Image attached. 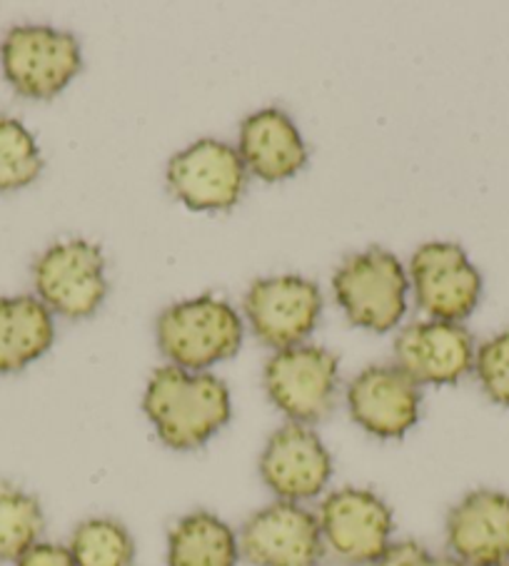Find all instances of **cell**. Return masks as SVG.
Instances as JSON below:
<instances>
[{"label":"cell","mask_w":509,"mask_h":566,"mask_svg":"<svg viewBox=\"0 0 509 566\" xmlns=\"http://www.w3.org/2000/svg\"><path fill=\"white\" fill-rule=\"evenodd\" d=\"M238 153L245 168L266 182L288 180L308 163V148L298 125L278 107H266L242 120Z\"/></svg>","instance_id":"16"},{"label":"cell","mask_w":509,"mask_h":566,"mask_svg":"<svg viewBox=\"0 0 509 566\" xmlns=\"http://www.w3.org/2000/svg\"><path fill=\"white\" fill-rule=\"evenodd\" d=\"M77 566H133L135 539L127 526L111 516H93L75 526L67 542Z\"/></svg>","instance_id":"19"},{"label":"cell","mask_w":509,"mask_h":566,"mask_svg":"<svg viewBox=\"0 0 509 566\" xmlns=\"http://www.w3.org/2000/svg\"><path fill=\"white\" fill-rule=\"evenodd\" d=\"M372 566H465L453 554H435L419 542H393Z\"/></svg>","instance_id":"23"},{"label":"cell","mask_w":509,"mask_h":566,"mask_svg":"<svg viewBox=\"0 0 509 566\" xmlns=\"http://www.w3.org/2000/svg\"><path fill=\"white\" fill-rule=\"evenodd\" d=\"M240 542L212 512H190L168 534V566H238Z\"/></svg>","instance_id":"18"},{"label":"cell","mask_w":509,"mask_h":566,"mask_svg":"<svg viewBox=\"0 0 509 566\" xmlns=\"http://www.w3.org/2000/svg\"><path fill=\"white\" fill-rule=\"evenodd\" d=\"M0 63L15 93L48 101L81 73L83 53L73 33L48 25H18L0 45Z\"/></svg>","instance_id":"5"},{"label":"cell","mask_w":509,"mask_h":566,"mask_svg":"<svg viewBox=\"0 0 509 566\" xmlns=\"http://www.w3.org/2000/svg\"><path fill=\"white\" fill-rule=\"evenodd\" d=\"M143 412L165 447L193 452L230 422L232 399L220 377L168 365L155 369L145 387Z\"/></svg>","instance_id":"1"},{"label":"cell","mask_w":509,"mask_h":566,"mask_svg":"<svg viewBox=\"0 0 509 566\" xmlns=\"http://www.w3.org/2000/svg\"><path fill=\"white\" fill-rule=\"evenodd\" d=\"M407 287L403 262L380 248L350 255L332 277V290L347 319L372 332H389L405 317Z\"/></svg>","instance_id":"3"},{"label":"cell","mask_w":509,"mask_h":566,"mask_svg":"<svg viewBox=\"0 0 509 566\" xmlns=\"http://www.w3.org/2000/svg\"><path fill=\"white\" fill-rule=\"evenodd\" d=\"M499 566H509V562L507 564H499Z\"/></svg>","instance_id":"25"},{"label":"cell","mask_w":509,"mask_h":566,"mask_svg":"<svg viewBox=\"0 0 509 566\" xmlns=\"http://www.w3.org/2000/svg\"><path fill=\"white\" fill-rule=\"evenodd\" d=\"M449 554L465 566H499L509 562V494L475 490L447 514Z\"/></svg>","instance_id":"15"},{"label":"cell","mask_w":509,"mask_h":566,"mask_svg":"<svg viewBox=\"0 0 509 566\" xmlns=\"http://www.w3.org/2000/svg\"><path fill=\"white\" fill-rule=\"evenodd\" d=\"M155 335L170 365L188 373H205L238 353L242 319L225 300L202 295L163 310Z\"/></svg>","instance_id":"2"},{"label":"cell","mask_w":509,"mask_h":566,"mask_svg":"<svg viewBox=\"0 0 509 566\" xmlns=\"http://www.w3.org/2000/svg\"><path fill=\"white\" fill-rule=\"evenodd\" d=\"M53 312L31 295L0 297V375L21 373L53 347Z\"/></svg>","instance_id":"17"},{"label":"cell","mask_w":509,"mask_h":566,"mask_svg":"<svg viewBox=\"0 0 509 566\" xmlns=\"http://www.w3.org/2000/svg\"><path fill=\"white\" fill-rule=\"evenodd\" d=\"M45 514L33 494L0 486V564H15L41 542Z\"/></svg>","instance_id":"20"},{"label":"cell","mask_w":509,"mask_h":566,"mask_svg":"<svg viewBox=\"0 0 509 566\" xmlns=\"http://www.w3.org/2000/svg\"><path fill=\"white\" fill-rule=\"evenodd\" d=\"M337 382V355L318 345L278 349L262 373L270 402L298 424L322 422L335 409Z\"/></svg>","instance_id":"4"},{"label":"cell","mask_w":509,"mask_h":566,"mask_svg":"<svg viewBox=\"0 0 509 566\" xmlns=\"http://www.w3.org/2000/svg\"><path fill=\"white\" fill-rule=\"evenodd\" d=\"M475 355V339L459 322H415L395 339V365L417 385H457Z\"/></svg>","instance_id":"14"},{"label":"cell","mask_w":509,"mask_h":566,"mask_svg":"<svg viewBox=\"0 0 509 566\" xmlns=\"http://www.w3.org/2000/svg\"><path fill=\"white\" fill-rule=\"evenodd\" d=\"M322 312V292L315 282L300 275H276L252 282L245 295L254 335L272 349L302 345L315 329Z\"/></svg>","instance_id":"10"},{"label":"cell","mask_w":509,"mask_h":566,"mask_svg":"<svg viewBox=\"0 0 509 566\" xmlns=\"http://www.w3.org/2000/svg\"><path fill=\"white\" fill-rule=\"evenodd\" d=\"M260 476L282 502H310L328 490L332 454L310 424L288 422L272 432L260 454Z\"/></svg>","instance_id":"11"},{"label":"cell","mask_w":509,"mask_h":566,"mask_svg":"<svg viewBox=\"0 0 509 566\" xmlns=\"http://www.w3.org/2000/svg\"><path fill=\"white\" fill-rule=\"evenodd\" d=\"M43 170L33 133L11 115H0V192L28 188Z\"/></svg>","instance_id":"21"},{"label":"cell","mask_w":509,"mask_h":566,"mask_svg":"<svg viewBox=\"0 0 509 566\" xmlns=\"http://www.w3.org/2000/svg\"><path fill=\"white\" fill-rule=\"evenodd\" d=\"M325 549L352 566H372L393 546L395 514L380 494L362 486L330 492L318 512Z\"/></svg>","instance_id":"6"},{"label":"cell","mask_w":509,"mask_h":566,"mask_svg":"<svg viewBox=\"0 0 509 566\" xmlns=\"http://www.w3.org/2000/svg\"><path fill=\"white\" fill-rule=\"evenodd\" d=\"M475 373L485 395L495 405L509 407V329L477 349Z\"/></svg>","instance_id":"22"},{"label":"cell","mask_w":509,"mask_h":566,"mask_svg":"<svg viewBox=\"0 0 509 566\" xmlns=\"http://www.w3.org/2000/svg\"><path fill=\"white\" fill-rule=\"evenodd\" d=\"M245 185L248 168L240 153L222 140L193 143L168 163V188L190 210H230L240 202Z\"/></svg>","instance_id":"9"},{"label":"cell","mask_w":509,"mask_h":566,"mask_svg":"<svg viewBox=\"0 0 509 566\" xmlns=\"http://www.w3.org/2000/svg\"><path fill=\"white\" fill-rule=\"evenodd\" d=\"M415 300L433 319L459 322L469 317L482 295V275L455 242H427L409 265Z\"/></svg>","instance_id":"12"},{"label":"cell","mask_w":509,"mask_h":566,"mask_svg":"<svg viewBox=\"0 0 509 566\" xmlns=\"http://www.w3.org/2000/svg\"><path fill=\"white\" fill-rule=\"evenodd\" d=\"M38 300L67 319L91 317L107 295L103 250L87 240L51 245L33 262Z\"/></svg>","instance_id":"7"},{"label":"cell","mask_w":509,"mask_h":566,"mask_svg":"<svg viewBox=\"0 0 509 566\" xmlns=\"http://www.w3.org/2000/svg\"><path fill=\"white\" fill-rule=\"evenodd\" d=\"M423 392L397 365L365 367L347 385L352 422L380 439H403L419 422Z\"/></svg>","instance_id":"13"},{"label":"cell","mask_w":509,"mask_h":566,"mask_svg":"<svg viewBox=\"0 0 509 566\" xmlns=\"http://www.w3.org/2000/svg\"><path fill=\"white\" fill-rule=\"evenodd\" d=\"M15 566H77V564L67 546L53 544V542H38L15 562Z\"/></svg>","instance_id":"24"},{"label":"cell","mask_w":509,"mask_h":566,"mask_svg":"<svg viewBox=\"0 0 509 566\" xmlns=\"http://www.w3.org/2000/svg\"><path fill=\"white\" fill-rule=\"evenodd\" d=\"M252 566H318L325 554L318 514L295 502H272L248 516L238 534Z\"/></svg>","instance_id":"8"}]
</instances>
